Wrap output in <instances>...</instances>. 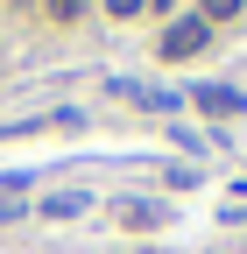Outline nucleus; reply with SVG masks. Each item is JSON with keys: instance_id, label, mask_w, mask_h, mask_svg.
<instances>
[{"instance_id": "0eeeda50", "label": "nucleus", "mask_w": 247, "mask_h": 254, "mask_svg": "<svg viewBox=\"0 0 247 254\" xmlns=\"http://www.w3.org/2000/svg\"><path fill=\"white\" fill-rule=\"evenodd\" d=\"M141 7H148V0H106V14H120V21H134Z\"/></svg>"}, {"instance_id": "6e6552de", "label": "nucleus", "mask_w": 247, "mask_h": 254, "mask_svg": "<svg viewBox=\"0 0 247 254\" xmlns=\"http://www.w3.org/2000/svg\"><path fill=\"white\" fill-rule=\"evenodd\" d=\"M14 7H36V0H14Z\"/></svg>"}, {"instance_id": "7ed1b4c3", "label": "nucleus", "mask_w": 247, "mask_h": 254, "mask_svg": "<svg viewBox=\"0 0 247 254\" xmlns=\"http://www.w3.org/2000/svg\"><path fill=\"white\" fill-rule=\"evenodd\" d=\"M120 219H127V226H156L163 205H141V198H134V205H120Z\"/></svg>"}, {"instance_id": "f257e3e1", "label": "nucleus", "mask_w": 247, "mask_h": 254, "mask_svg": "<svg viewBox=\"0 0 247 254\" xmlns=\"http://www.w3.org/2000/svg\"><path fill=\"white\" fill-rule=\"evenodd\" d=\"M205 28H212L205 14H184V21H170V28H163V57H198V50H205Z\"/></svg>"}, {"instance_id": "f03ea898", "label": "nucleus", "mask_w": 247, "mask_h": 254, "mask_svg": "<svg viewBox=\"0 0 247 254\" xmlns=\"http://www.w3.org/2000/svg\"><path fill=\"white\" fill-rule=\"evenodd\" d=\"M191 106L198 113H247V92H233V85H191Z\"/></svg>"}, {"instance_id": "423d86ee", "label": "nucleus", "mask_w": 247, "mask_h": 254, "mask_svg": "<svg viewBox=\"0 0 247 254\" xmlns=\"http://www.w3.org/2000/svg\"><path fill=\"white\" fill-rule=\"evenodd\" d=\"M43 7H50L57 21H78V14H85V0H43Z\"/></svg>"}, {"instance_id": "20e7f679", "label": "nucleus", "mask_w": 247, "mask_h": 254, "mask_svg": "<svg viewBox=\"0 0 247 254\" xmlns=\"http://www.w3.org/2000/svg\"><path fill=\"white\" fill-rule=\"evenodd\" d=\"M198 14H205V21H233V14H240V0H198Z\"/></svg>"}, {"instance_id": "39448f33", "label": "nucleus", "mask_w": 247, "mask_h": 254, "mask_svg": "<svg viewBox=\"0 0 247 254\" xmlns=\"http://www.w3.org/2000/svg\"><path fill=\"white\" fill-rule=\"evenodd\" d=\"M43 212H50V219H71V212H85V198H78V190H64V198H50Z\"/></svg>"}]
</instances>
